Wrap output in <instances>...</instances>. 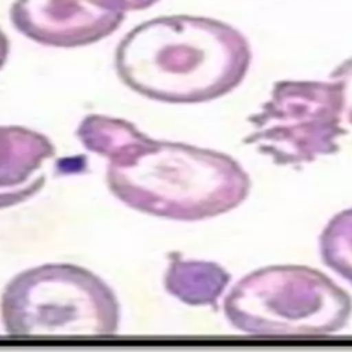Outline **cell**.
Listing matches in <instances>:
<instances>
[{
	"label": "cell",
	"instance_id": "8",
	"mask_svg": "<svg viewBox=\"0 0 352 352\" xmlns=\"http://www.w3.org/2000/svg\"><path fill=\"white\" fill-rule=\"evenodd\" d=\"M230 280V272L216 263L186 260L172 254L164 286L168 294L186 305L216 307Z\"/></svg>",
	"mask_w": 352,
	"mask_h": 352
},
{
	"label": "cell",
	"instance_id": "5",
	"mask_svg": "<svg viewBox=\"0 0 352 352\" xmlns=\"http://www.w3.org/2000/svg\"><path fill=\"white\" fill-rule=\"evenodd\" d=\"M342 118L341 92L334 81L282 80L249 118L252 131L243 142L276 165H305L338 151V140L346 133Z\"/></svg>",
	"mask_w": 352,
	"mask_h": 352
},
{
	"label": "cell",
	"instance_id": "9",
	"mask_svg": "<svg viewBox=\"0 0 352 352\" xmlns=\"http://www.w3.org/2000/svg\"><path fill=\"white\" fill-rule=\"evenodd\" d=\"M319 252L324 265L352 285V208L338 212L324 226Z\"/></svg>",
	"mask_w": 352,
	"mask_h": 352
},
{
	"label": "cell",
	"instance_id": "7",
	"mask_svg": "<svg viewBox=\"0 0 352 352\" xmlns=\"http://www.w3.org/2000/svg\"><path fill=\"white\" fill-rule=\"evenodd\" d=\"M55 147L43 133L19 126H0V209L34 197L45 183L43 164Z\"/></svg>",
	"mask_w": 352,
	"mask_h": 352
},
{
	"label": "cell",
	"instance_id": "4",
	"mask_svg": "<svg viewBox=\"0 0 352 352\" xmlns=\"http://www.w3.org/2000/svg\"><path fill=\"white\" fill-rule=\"evenodd\" d=\"M1 322L15 337H103L117 333L120 304L89 270L43 264L8 282L1 296Z\"/></svg>",
	"mask_w": 352,
	"mask_h": 352
},
{
	"label": "cell",
	"instance_id": "11",
	"mask_svg": "<svg viewBox=\"0 0 352 352\" xmlns=\"http://www.w3.org/2000/svg\"><path fill=\"white\" fill-rule=\"evenodd\" d=\"M126 11H142L154 6L160 0H121Z\"/></svg>",
	"mask_w": 352,
	"mask_h": 352
},
{
	"label": "cell",
	"instance_id": "1",
	"mask_svg": "<svg viewBox=\"0 0 352 352\" xmlns=\"http://www.w3.org/2000/svg\"><path fill=\"white\" fill-rule=\"evenodd\" d=\"M252 62L248 38L208 16L166 15L142 22L118 43L120 80L165 103H202L235 89Z\"/></svg>",
	"mask_w": 352,
	"mask_h": 352
},
{
	"label": "cell",
	"instance_id": "10",
	"mask_svg": "<svg viewBox=\"0 0 352 352\" xmlns=\"http://www.w3.org/2000/svg\"><path fill=\"white\" fill-rule=\"evenodd\" d=\"M334 81L341 92L344 118L352 125V56L342 60L329 77Z\"/></svg>",
	"mask_w": 352,
	"mask_h": 352
},
{
	"label": "cell",
	"instance_id": "2",
	"mask_svg": "<svg viewBox=\"0 0 352 352\" xmlns=\"http://www.w3.org/2000/svg\"><path fill=\"white\" fill-rule=\"evenodd\" d=\"M111 194L142 213L201 221L236 209L250 179L230 155L179 142L155 140L138 128L107 157Z\"/></svg>",
	"mask_w": 352,
	"mask_h": 352
},
{
	"label": "cell",
	"instance_id": "12",
	"mask_svg": "<svg viewBox=\"0 0 352 352\" xmlns=\"http://www.w3.org/2000/svg\"><path fill=\"white\" fill-rule=\"evenodd\" d=\"M10 52V41L6 36V33L0 29V69L4 66Z\"/></svg>",
	"mask_w": 352,
	"mask_h": 352
},
{
	"label": "cell",
	"instance_id": "6",
	"mask_svg": "<svg viewBox=\"0 0 352 352\" xmlns=\"http://www.w3.org/2000/svg\"><path fill=\"white\" fill-rule=\"evenodd\" d=\"M126 8L121 0H14L10 19L25 37L48 47L94 44L116 32Z\"/></svg>",
	"mask_w": 352,
	"mask_h": 352
},
{
	"label": "cell",
	"instance_id": "3",
	"mask_svg": "<svg viewBox=\"0 0 352 352\" xmlns=\"http://www.w3.org/2000/svg\"><path fill=\"white\" fill-rule=\"evenodd\" d=\"M227 322L253 337H324L352 315L349 294L307 265H270L236 282L223 302Z\"/></svg>",
	"mask_w": 352,
	"mask_h": 352
}]
</instances>
